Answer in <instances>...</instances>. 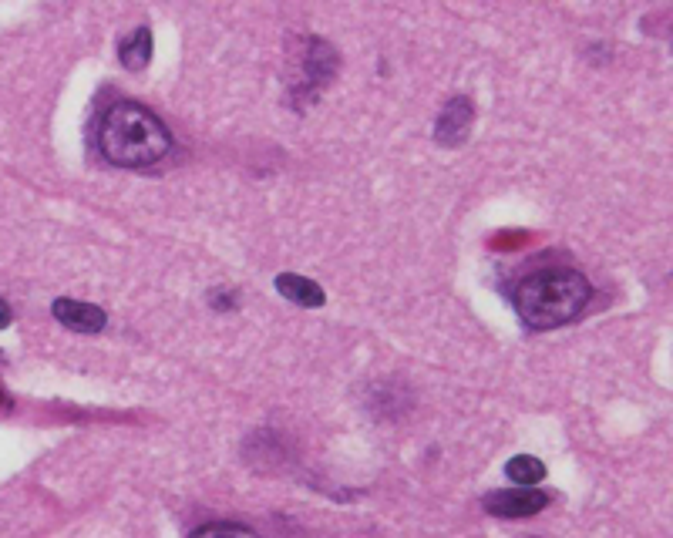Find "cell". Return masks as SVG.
<instances>
[{"instance_id":"cell-1","label":"cell","mask_w":673,"mask_h":538,"mask_svg":"<svg viewBox=\"0 0 673 538\" xmlns=\"http://www.w3.org/2000/svg\"><path fill=\"white\" fill-rule=\"evenodd\" d=\"M98 148L118 169H145L172 152V135L149 108L118 101L98 125Z\"/></svg>"},{"instance_id":"cell-2","label":"cell","mask_w":673,"mask_h":538,"mask_svg":"<svg viewBox=\"0 0 673 538\" xmlns=\"http://www.w3.org/2000/svg\"><path fill=\"white\" fill-rule=\"evenodd\" d=\"M589 290L586 276L576 269H546L515 286V310L532 330H556L586 310Z\"/></svg>"},{"instance_id":"cell-3","label":"cell","mask_w":673,"mask_h":538,"mask_svg":"<svg viewBox=\"0 0 673 538\" xmlns=\"http://www.w3.org/2000/svg\"><path fill=\"white\" fill-rule=\"evenodd\" d=\"M549 505V495L539 488H502L485 495V512L499 515V518H529L539 515L542 508Z\"/></svg>"},{"instance_id":"cell-4","label":"cell","mask_w":673,"mask_h":538,"mask_svg":"<svg viewBox=\"0 0 673 538\" xmlns=\"http://www.w3.org/2000/svg\"><path fill=\"white\" fill-rule=\"evenodd\" d=\"M472 122H475V108L468 98H451L445 108H441L438 122H435V142L438 145H462L468 132H472Z\"/></svg>"},{"instance_id":"cell-5","label":"cell","mask_w":673,"mask_h":538,"mask_svg":"<svg viewBox=\"0 0 673 538\" xmlns=\"http://www.w3.org/2000/svg\"><path fill=\"white\" fill-rule=\"evenodd\" d=\"M54 317L75 333H98V330H105V323H108L98 306L78 303V300H54Z\"/></svg>"},{"instance_id":"cell-6","label":"cell","mask_w":673,"mask_h":538,"mask_svg":"<svg viewBox=\"0 0 673 538\" xmlns=\"http://www.w3.org/2000/svg\"><path fill=\"white\" fill-rule=\"evenodd\" d=\"M118 61L125 64L128 71H142L145 64L152 61V31L149 27H135L132 34L122 37V44H118Z\"/></svg>"},{"instance_id":"cell-7","label":"cell","mask_w":673,"mask_h":538,"mask_svg":"<svg viewBox=\"0 0 673 538\" xmlns=\"http://www.w3.org/2000/svg\"><path fill=\"white\" fill-rule=\"evenodd\" d=\"M276 290H280V296H287L290 303L297 306H324V290H320L317 283L307 280V276H297V273H283L276 276Z\"/></svg>"},{"instance_id":"cell-8","label":"cell","mask_w":673,"mask_h":538,"mask_svg":"<svg viewBox=\"0 0 673 538\" xmlns=\"http://www.w3.org/2000/svg\"><path fill=\"white\" fill-rule=\"evenodd\" d=\"M505 475H509L515 485L532 488L546 478V465H542L539 458H532V454H519V458H512L509 465H505Z\"/></svg>"},{"instance_id":"cell-9","label":"cell","mask_w":673,"mask_h":538,"mask_svg":"<svg viewBox=\"0 0 673 538\" xmlns=\"http://www.w3.org/2000/svg\"><path fill=\"white\" fill-rule=\"evenodd\" d=\"M189 538H260V535H256L253 528L219 522V525H206V528H199V532H192Z\"/></svg>"},{"instance_id":"cell-10","label":"cell","mask_w":673,"mask_h":538,"mask_svg":"<svg viewBox=\"0 0 673 538\" xmlns=\"http://www.w3.org/2000/svg\"><path fill=\"white\" fill-rule=\"evenodd\" d=\"M11 327V306H7V300H0V330Z\"/></svg>"},{"instance_id":"cell-11","label":"cell","mask_w":673,"mask_h":538,"mask_svg":"<svg viewBox=\"0 0 673 538\" xmlns=\"http://www.w3.org/2000/svg\"><path fill=\"white\" fill-rule=\"evenodd\" d=\"M7 407H11V397H7L4 391H0V411H7Z\"/></svg>"}]
</instances>
